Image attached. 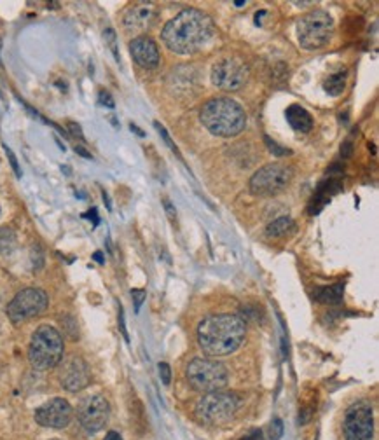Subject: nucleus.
Returning a JSON list of instances; mask_svg holds the SVG:
<instances>
[{
	"label": "nucleus",
	"mask_w": 379,
	"mask_h": 440,
	"mask_svg": "<svg viewBox=\"0 0 379 440\" xmlns=\"http://www.w3.org/2000/svg\"><path fill=\"white\" fill-rule=\"evenodd\" d=\"M213 21L199 9H183L163 29L166 47L177 54H193L201 49L213 35Z\"/></svg>",
	"instance_id": "nucleus-1"
},
{
	"label": "nucleus",
	"mask_w": 379,
	"mask_h": 440,
	"mask_svg": "<svg viewBox=\"0 0 379 440\" xmlns=\"http://www.w3.org/2000/svg\"><path fill=\"white\" fill-rule=\"evenodd\" d=\"M243 318L231 313L210 314L198 325V343L208 356H228L245 341Z\"/></svg>",
	"instance_id": "nucleus-2"
},
{
	"label": "nucleus",
	"mask_w": 379,
	"mask_h": 440,
	"mask_svg": "<svg viewBox=\"0 0 379 440\" xmlns=\"http://www.w3.org/2000/svg\"><path fill=\"white\" fill-rule=\"evenodd\" d=\"M199 119L215 136L229 139V136H236L243 131L245 124H247V114L238 101L221 96L212 98L203 105Z\"/></svg>",
	"instance_id": "nucleus-3"
},
{
	"label": "nucleus",
	"mask_w": 379,
	"mask_h": 440,
	"mask_svg": "<svg viewBox=\"0 0 379 440\" xmlns=\"http://www.w3.org/2000/svg\"><path fill=\"white\" fill-rule=\"evenodd\" d=\"M64 359L61 334L51 325H42L34 332L29 348V360L37 371H49Z\"/></svg>",
	"instance_id": "nucleus-4"
},
{
	"label": "nucleus",
	"mask_w": 379,
	"mask_h": 440,
	"mask_svg": "<svg viewBox=\"0 0 379 440\" xmlns=\"http://www.w3.org/2000/svg\"><path fill=\"white\" fill-rule=\"evenodd\" d=\"M334 35V19L327 11H313L297 23V37L300 47L308 51L327 46Z\"/></svg>",
	"instance_id": "nucleus-5"
},
{
	"label": "nucleus",
	"mask_w": 379,
	"mask_h": 440,
	"mask_svg": "<svg viewBox=\"0 0 379 440\" xmlns=\"http://www.w3.org/2000/svg\"><path fill=\"white\" fill-rule=\"evenodd\" d=\"M186 376L191 386L203 393L221 391L229 379L226 365L212 359H194L187 365Z\"/></svg>",
	"instance_id": "nucleus-6"
},
{
	"label": "nucleus",
	"mask_w": 379,
	"mask_h": 440,
	"mask_svg": "<svg viewBox=\"0 0 379 440\" xmlns=\"http://www.w3.org/2000/svg\"><path fill=\"white\" fill-rule=\"evenodd\" d=\"M292 179H294V168L285 163H273L253 173L248 187L257 198H273L283 192Z\"/></svg>",
	"instance_id": "nucleus-7"
},
{
	"label": "nucleus",
	"mask_w": 379,
	"mask_h": 440,
	"mask_svg": "<svg viewBox=\"0 0 379 440\" xmlns=\"http://www.w3.org/2000/svg\"><path fill=\"white\" fill-rule=\"evenodd\" d=\"M240 400L234 393L212 391L206 393L196 406V416L206 424H222L231 421L236 414Z\"/></svg>",
	"instance_id": "nucleus-8"
},
{
	"label": "nucleus",
	"mask_w": 379,
	"mask_h": 440,
	"mask_svg": "<svg viewBox=\"0 0 379 440\" xmlns=\"http://www.w3.org/2000/svg\"><path fill=\"white\" fill-rule=\"evenodd\" d=\"M48 294L41 289H25L14 296L7 306V316L14 325L25 324L46 311L48 308Z\"/></svg>",
	"instance_id": "nucleus-9"
},
{
	"label": "nucleus",
	"mask_w": 379,
	"mask_h": 440,
	"mask_svg": "<svg viewBox=\"0 0 379 440\" xmlns=\"http://www.w3.org/2000/svg\"><path fill=\"white\" fill-rule=\"evenodd\" d=\"M345 430L346 440H373L374 437V418L373 407L367 402H355L348 407L345 414Z\"/></svg>",
	"instance_id": "nucleus-10"
},
{
	"label": "nucleus",
	"mask_w": 379,
	"mask_h": 440,
	"mask_svg": "<svg viewBox=\"0 0 379 440\" xmlns=\"http://www.w3.org/2000/svg\"><path fill=\"white\" fill-rule=\"evenodd\" d=\"M108 416H111V407H108L105 396L101 395L88 396L77 407V418H79L81 426L89 434L103 430L108 421Z\"/></svg>",
	"instance_id": "nucleus-11"
},
{
	"label": "nucleus",
	"mask_w": 379,
	"mask_h": 440,
	"mask_svg": "<svg viewBox=\"0 0 379 440\" xmlns=\"http://www.w3.org/2000/svg\"><path fill=\"white\" fill-rule=\"evenodd\" d=\"M248 66L240 60H222L212 69V82L224 91H238L248 81Z\"/></svg>",
	"instance_id": "nucleus-12"
},
{
	"label": "nucleus",
	"mask_w": 379,
	"mask_h": 440,
	"mask_svg": "<svg viewBox=\"0 0 379 440\" xmlns=\"http://www.w3.org/2000/svg\"><path fill=\"white\" fill-rule=\"evenodd\" d=\"M70 419H72V406L65 399H51L35 411V421L41 426L54 428V430L69 426Z\"/></svg>",
	"instance_id": "nucleus-13"
},
{
	"label": "nucleus",
	"mask_w": 379,
	"mask_h": 440,
	"mask_svg": "<svg viewBox=\"0 0 379 440\" xmlns=\"http://www.w3.org/2000/svg\"><path fill=\"white\" fill-rule=\"evenodd\" d=\"M158 7L152 2H136L124 13L123 25L124 30L130 31L133 35L143 34V31L151 29L158 19Z\"/></svg>",
	"instance_id": "nucleus-14"
},
{
	"label": "nucleus",
	"mask_w": 379,
	"mask_h": 440,
	"mask_svg": "<svg viewBox=\"0 0 379 440\" xmlns=\"http://www.w3.org/2000/svg\"><path fill=\"white\" fill-rule=\"evenodd\" d=\"M61 386L66 391H79L89 384V369L88 364L79 356H72L61 365L60 372Z\"/></svg>",
	"instance_id": "nucleus-15"
},
{
	"label": "nucleus",
	"mask_w": 379,
	"mask_h": 440,
	"mask_svg": "<svg viewBox=\"0 0 379 440\" xmlns=\"http://www.w3.org/2000/svg\"><path fill=\"white\" fill-rule=\"evenodd\" d=\"M130 53L142 69H156L159 65L158 44L151 37H136L130 42Z\"/></svg>",
	"instance_id": "nucleus-16"
},
{
	"label": "nucleus",
	"mask_w": 379,
	"mask_h": 440,
	"mask_svg": "<svg viewBox=\"0 0 379 440\" xmlns=\"http://www.w3.org/2000/svg\"><path fill=\"white\" fill-rule=\"evenodd\" d=\"M285 116H287L288 124H290L295 131L308 133L313 128V117H311V114L308 112L306 109L300 107V105H290V107L287 109V112H285Z\"/></svg>",
	"instance_id": "nucleus-17"
},
{
	"label": "nucleus",
	"mask_w": 379,
	"mask_h": 440,
	"mask_svg": "<svg viewBox=\"0 0 379 440\" xmlns=\"http://www.w3.org/2000/svg\"><path fill=\"white\" fill-rule=\"evenodd\" d=\"M345 297V285L343 283H335L330 286H322L315 292V299L322 304H339Z\"/></svg>",
	"instance_id": "nucleus-18"
},
{
	"label": "nucleus",
	"mask_w": 379,
	"mask_h": 440,
	"mask_svg": "<svg viewBox=\"0 0 379 440\" xmlns=\"http://www.w3.org/2000/svg\"><path fill=\"white\" fill-rule=\"evenodd\" d=\"M292 231H295V222L292 220V217L283 215V217H278L269 224L268 229H266V234L273 239H278V238H285L287 234H290Z\"/></svg>",
	"instance_id": "nucleus-19"
},
{
	"label": "nucleus",
	"mask_w": 379,
	"mask_h": 440,
	"mask_svg": "<svg viewBox=\"0 0 379 440\" xmlns=\"http://www.w3.org/2000/svg\"><path fill=\"white\" fill-rule=\"evenodd\" d=\"M346 88V72L334 74V76L327 77L323 82V89L330 94V96H339Z\"/></svg>",
	"instance_id": "nucleus-20"
},
{
	"label": "nucleus",
	"mask_w": 379,
	"mask_h": 440,
	"mask_svg": "<svg viewBox=\"0 0 379 440\" xmlns=\"http://www.w3.org/2000/svg\"><path fill=\"white\" fill-rule=\"evenodd\" d=\"M16 234L9 227H0V257H6V255L13 254V250L16 249Z\"/></svg>",
	"instance_id": "nucleus-21"
},
{
	"label": "nucleus",
	"mask_w": 379,
	"mask_h": 440,
	"mask_svg": "<svg viewBox=\"0 0 379 440\" xmlns=\"http://www.w3.org/2000/svg\"><path fill=\"white\" fill-rule=\"evenodd\" d=\"M281 435H283V423H281V419H273L271 426H269V437L271 440H280Z\"/></svg>",
	"instance_id": "nucleus-22"
},
{
	"label": "nucleus",
	"mask_w": 379,
	"mask_h": 440,
	"mask_svg": "<svg viewBox=\"0 0 379 440\" xmlns=\"http://www.w3.org/2000/svg\"><path fill=\"white\" fill-rule=\"evenodd\" d=\"M266 144H268L269 152H273L275 156L281 157V156H290L292 154V151H288V149H281L280 145L276 144V141H273L271 139H269V136H266Z\"/></svg>",
	"instance_id": "nucleus-23"
},
{
	"label": "nucleus",
	"mask_w": 379,
	"mask_h": 440,
	"mask_svg": "<svg viewBox=\"0 0 379 440\" xmlns=\"http://www.w3.org/2000/svg\"><path fill=\"white\" fill-rule=\"evenodd\" d=\"M154 128H156V129H158V131H159V135H161V136H163V140H165V141H166V145H168V147H170V151H171V152H175V154H177L178 157H182V156H181V152H178L177 145H175V144H173V141H171V139H170V136H168L166 129H165V128H163V126H161V124H159V123H154Z\"/></svg>",
	"instance_id": "nucleus-24"
},
{
	"label": "nucleus",
	"mask_w": 379,
	"mask_h": 440,
	"mask_svg": "<svg viewBox=\"0 0 379 440\" xmlns=\"http://www.w3.org/2000/svg\"><path fill=\"white\" fill-rule=\"evenodd\" d=\"M103 35H105V41H107V44L111 46L112 54H114L116 60L119 61V53H117V44H116V34H114V30H112V29H107V30L103 31Z\"/></svg>",
	"instance_id": "nucleus-25"
},
{
	"label": "nucleus",
	"mask_w": 379,
	"mask_h": 440,
	"mask_svg": "<svg viewBox=\"0 0 379 440\" xmlns=\"http://www.w3.org/2000/svg\"><path fill=\"white\" fill-rule=\"evenodd\" d=\"M159 376H161L163 384H165V386H168V384L171 383V371H170V365L165 364V361H163V364H159Z\"/></svg>",
	"instance_id": "nucleus-26"
},
{
	"label": "nucleus",
	"mask_w": 379,
	"mask_h": 440,
	"mask_svg": "<svg viewBox=\"0 0 379 440\" xmlns=\"http://www.w3.org/2000/svg\"><path fill=\"white\" fill-rule=\"evenodd\" d=\"M98 104L105 105V107H108V109H112V107H114V98L111 96V93H108V91H100Z\"/></svg>",
	"instance_id": "nucleus-27"
},
{
	"label": "nucleus",
	"mask_w": 379,
	"mask_h": 440,
	"mask_svg": "<svg viewBox=\"0 0 379 440\" xmlns=\"http://www.w3.org/2000/svg\"><path fill=\"white\" fill-rule=\"evenodd\" d=\"M131 296H133V299H135L136 309H138L140 304L143 302V299H146V292H143V290H131Z\"/></svg>",
	"instance_id": "nucleus-28"
},
{
	"label": "nucleus",
	"mask_w": 379,
	"mask_h": 440,
	"mask_svg": "<svg viewBox=\"0 0 379 440\" xmlns=\"http://www.w3.org/2000/svg\"><path fill=\"white\" fill-rule=\"evenodd\" d=\"M6 154L9 156V161H11V164H13V168H14V171H16V175H18V176L21 175V171H19V166H18L16 157H14V154H13V152H11V149H9V147H6Z\"/></svg>",
	"instance_id": "nucleus-29"
},
{
	"label": "nucleus",
	"mask_w": 379,
	"mask_h": 440,
	"mask_svg": "<svg viewBox=\"0 0 379 440\" xmlns=\"http://www.w3.org/2000/svg\"><path fill=\"white\" fill-rule=\"evenodd\" d=\"M69 128H70V131H72L74 135L77 136V139H83V131H81V126H79V124L70 123V124H69Z\"/></svg>",
	"instance_id": "nucleus-30"
},
{
	"label": "nucleus",
	"mask_w": 379,
	"mask_h": 440,
	"mask_svg": "<svg viewBox=\"0 0 379 440\" xmlns=\"http://www.w3.org/2000/svg\"><path fill=\"white\" fill-rule=\"evenodd\" d=\"M351 151H353V147H351V141H346V144L343 145V149H341V156L343 157H350Z\"/></svg>",
	"instance_id": "nucleus-31"
},
{
	"label": "nucleus",
	"mask_w": 379,
	"mask_h": 440,
	"mask_svg": "<svg viewBox=\"0 0 379 440\" xmlns=\"http://www.w3.org/2000/svg\"><path fill=\"white\" fill-rule=\"evenodd\" d=\"M165 208H166V214L170 215V219L173 220L175 219V210H173V206H171V203H170V199H165Z\"/></svg>",
	"instance_id": "nucleus-32"
},
{
	"label": "nucleus",
	"mask_w": 379,
	"mask_h": 440,
	"mask_svg": "<svg viewBox=\"0 0 379 440\" xmlns=\"http://www.w3.org/2000/svg\"><path fill=\"white\" fill-rule=\"evenodd\" d=\"M103 440H123L119 434H116V431H108L107 435H105Z\"/></svg>",
	"instance_id": "nucleus-33"
},
{
	"label": "nucleus",
	"mask_w": 379,
	"mask_h": 440,
	"mask_svg": "<svg viewBox=\"0 0 379 440\" xmlns=\"http://www.w3.org/2000/svg\"><path fill=\"white\" fill-rule=\"evenodd\" d=\"M248 440H263V431L261 430H253L252 435H250Z\"/></svg>",
	"instance_id": "nucleus-34"
},
{
	"label": "nucleus",
	"mask_w": 379,
	"mask_h": 440,
	"mask_svg": "<svg viewBox=\"0 0 379 440\" xmlns=\"http://www.w3.org/2000/svg\"><path fill=\"white\" fill-rule=\"evenodd\" d=\"M76 151H77V152H79V154H81V156H84V157H91V154H89V152H86V151H84V149H81V147H76Z\"/></svg>",
	"instance_id": "nucleus-35"
},
{
	"label": "nucleus",
	"mask_w": 379,
	"mask_h": 440,
	"mask_svg": "<svg viewBox=\"0 0 379 440\" xmlns=\"http://www.w3.org/2000/svg\"><path fill=\"white\" fill-rule=\"evenodd\" d=\"M245 4H247V2H245V0H240V2H234V6L241 7V6H245Z\"/></svg>",
	"instance_id": "nucleus-36"
},
{
	"label": "nucleus",
	"mask_w": 379,
	"mask_h": 440,
	"mask_svg": "<svg viewBox=\"0 0 379 440\" xmlns=\"http://www.w3.org/2000/svg\"><path fill=\"white\" fill-rule=\"evenodd\" d=\"M95 257L98 262H103V259H101V254H95Z\"/></svg>",
	"instance_id": "nucleus-37"
},
{
	"label": "nucleus",
	"mask_w": 379,
	"mask_h": 440,
	"mask_svg": "<svg viewBox=\"0 0 379 440\" xmlns=\"http://www.w3.org/2000/svg\"><path fill=\"white\" fill-rule=\"evenodd\" d=\"M51 440H60V439H51Z\"/></svg>",
	"instance_id": "nucleus-38"
}]
</instances>
